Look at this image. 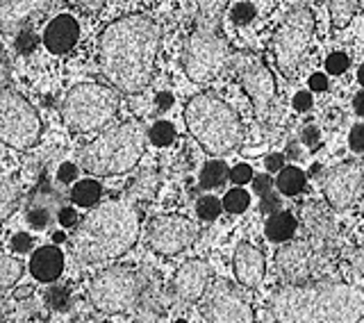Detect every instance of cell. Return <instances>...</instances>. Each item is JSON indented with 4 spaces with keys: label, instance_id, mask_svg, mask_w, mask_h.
Returning <instances> with one entry per match:
<instances>
[{
    "label": "cell",
    "instance_id": "obj_46",
    "mask_svg": "<svg viewBox=\"0 0 364 323\" xmlns=\"http://www.w3.org/2000/svg\"><path fill=\"white\" fill-rule=\"evenodd\" d=\"M264 164H267V171H280L282 164H284V157L278 155V153H273L264 159Z\"/></svg>",
    "mask_w": 364,
    "mask_h": 323
},
{
    "label": "cell",
    "instance_id": "obj_43",
    "mask_svg": "<svg viewBox=\"0 0 364 323\" xmlns=\"http://www.w3.org/2000/svg\"><path fill=\"white\" fill-rule=\"evenodd\" d=\"M255 191L259 196L271 194V178H267V176H255Z\"/></svg>",
    "mask_w": 364,
    "mask_h": 323
},
{
    "label": "cell",
    "instance_id": "obj_17",
    "mask_svg": "<svg viewBox=\"0 0 364 323\" xmlns=\"http://www.w3.org/2000/svg\"><path fill=\"white\" fill-rule=\"evenodd\" d=\"M212 280V269L205 260H189L178 269L173 278V294L182 303H193L205 294Z\"/></svg>",
    "mask_w": 364,
    "mask_h": 323
},
{
    "label": "cell",
    "instance_id": "obj_48",
    "mask_svg": "<svg viewBox=\"0 0 364 323\" xmlns=\"http://www.w3.org/2000/svg\"><path fill=\"white\" fill-rule=\"evenodd\" d=\"M278 198H273V194H267V196H262V210L264 212H271L273 214V210H278Z\"/></svg>",
    "mask_w": 364,
    "mask_h": 323
},
{
    "label": "cell",
    "instance_id": "obj_20",
    "mask_svg": "<svg viewBox=\"0 0 364 323\" xmlns=\"http://www.w3.org/2000/svg\"><path fill=\"white\" fill-rule=\"evenodd\" d=\"M30 271L39 282H53L64 271V253L57 246H43L34 250L30 260Z\"/></svg>",
    "mask_w": 364,
    "mask_h": 323
},
{
    "label": "cell",
    "instance_id": "obj_5",
    "mask_svg": "<svg viewBox=\"0 0 364 323\" xmlns=\"http://www.w3.org/2000/svg\"><path fill=\"white\" fill-rule=\"evenodd\" d=\"M148 130L139 121H125L98 134L80 151V164L91 176H121L132 171L144 155Z\"/></svg>",
    "mask_w": 364,
    "mask_h": 323
},
{
    "label": "cell",
    "instance_id": "obj_39",
    "mask_svg": "<svg viewBox=\"0 0 364 323\" xmlns=\"http://www.w3.org/2000/svg\"><path fill=\"white\" fill-rule=\"evenodd\" d=\"M75 178H77V169H75V164H71V162H64V164L57 169V180H60V182L68 184V182H73Z\"/></svg>",
    "mask_w": 364,
    "mask_h": 323
},
{
    "label": "cell",
    "instance_id": "obj_47",
    "mask_svg": "<svg viewBox=\"0 0 364 323\" xmlns=\"http://www.w3.org/2000/svg\"><path fill=\"white\" fill-rule=\"evenodd\" d=\"M310 87H312L314 91H323V89H328V78H326L323 73H314V75L310 78Z\"/></svg>",
    "mask_w": 364,
    "mask_h": 323
},
{
    "label": "cell",
    "instance_id": "obj_32",
    "mask_svg": "<svg viewBox=\"0 0 364 323\" xmlns=\"http://www.w3.org/2000/svg\"><path fill=\"white\" fill-rule=\"evenodd\" d=\"M221 203L214 196H203V198L196 203V214L203 218V221H214L216 216L221 214Z\"/></svg>",
    "mask_w": 364,
    "mask_h": 323
},
{
    "label": "cell",
    "instance_id": "obj_49",
    "mask_svg": "<svg viewBox=\"0 0 364 323\" xmlns=\"http://www.w3.org/2000/svg\"><path fill=\"white\" fill-rule=\"evenodd\" d=\"M353 267L364 275V248H360L355 255H353Z\"/></svg>",
    "mask_w": 364,
    "mask_h": 323
},
{
    "label": "cell",
    "instance_id": "obj_11",
    "mask_svg": "<svg viewBox=\"0 0 364 323\" xmlns=\"http://www.w3.org/2000/svg\"><path fill=\"white\" fill-rule=\"evenodd\" d=\"M205 323H253V307L244 294L228 280H214L200 296Z\"/></svg>",
    "mask_w": 364,
    "mask_h": 323
},
{
    "label": "cell",
    "instance_id": "obj_29",
    "mask_svg": "<svg viewBox=\"0 0 364 323\" xmlns=\"http://www.w3.org/2000/svg\"><path fill=\"white\" fill-rule=\"evenodd\" d=\"M157 187V178L153 171H144L139 180H134L130 187V201H139V198H151Z\"/></svg>",
    "mask_w": 364,
    "mask_h": 323
},
{
    "label": "cell",
    "instance_id": "obj_19",
    "mask_svg": "<svg viewBox=\"0 0 364 323\" xmlns=\"http://www.w3.org/2000/svg\"><path fill=\"white\" fill-rule=\"evenodd\" d=\"M80 39V26L71 14H57L43 30L46 48L55 55H64L75 48Z\"/></svg>",
    "mask_w": 364,
    "mask_h": 323
},
{
    "label": "cell",
    "instance_id": "obj_21",
    "mask_svg": "<svg viewBox=\"0 0 364 323\" xmlns=\"http://www.w3.org/2000/svg\"><path fill=\"white\" fill-rule=\"evenodd\" d=\"M303 221L307 226L310 233H314L316 237H328L335 233L333 226V216L326 210L321 203H310L303 207Z\"/></svg>",
    "mask_w": 364,
    "mask_h": 323
},
{
    "label": "cell",
    "instance_id": "obj_35",
    "mask_svg": "<svg viewBox=\"0 0 364 323\" xmlns=\"http://www.w3.org/2000/svg\"><path fill=\"white\" fill-rule=\"evenodd\" d=\"M348 64H350V60L344 55V53H333L326 60V68L330 73H335V75H339V73H344L346 68H348Z\"/></svg>",
    "mask_w": 364,
    "mask_h": 323
},
{
    "label": "cell",
    "instance_id": "obj_41",
    "mask_svg": "<svg viewBox=\"0 0 364 323\" xmlns=\"http://www.w3.org/2000/svg\"><path fill=\"white\" fill-rule=\"evenodd\" d=\"M57 218H60V223L64 228H71V226L77 223V212L73 210V207H62L60 214H57Z\"/></svg>",
    "mask_w": 364,
    "mask_h": 323
},
{
    "label": "cell",
    "instance_id": "obj_27",
    "mask_svg": "<svg viewBox=\"0 0 364 323\" xmlns=\"http://www.w3.org/2000/svg\"><path fill=\"white\" fill-rule=\"evenodd\" d=\"M23 275V262L11 255H0V290H9Z\"/></svg>",
    "mask_w": 364,
    "mask_h": 323
},
{
    "label": "cell",
    "instance_id": "obj_4",
    "mask_svg": "<svg viewBox=\"0 0 364 323\" xmlns=\"http://www.w3.org/2000/svg\"><path fill=\"white\" fill-rule=\"evenodd\" d=\"M191 7L193 28L182 51V66L193 83H210L230 62V46L221 34L228 0H185Z\"/></svg>",
    "mask_w": 364,
    "mask_h": 323
},
{
    "label": "cell",
    "instance_id": "obj_28",
    "mask_svg": "<svg viewBox=\"0 0 364 323\" xmlns=\"http://www.w3.org/2000/svg\"><path fill=\"white\" fill-rule=\"evenodd\" d=\"M358 3L360 0H330V16H333V23L337 28L346 26L353 18V14L358 11Z\"/></svg>",
    "mask_w": 364,
    "mask_h": 323
},
{
    "label": "cell",
    "instance_id": "obj_7",
    "mask_svg": "<svg viewBox=\"0 0 364 323\" xmlns=\"http://www.w3.org/2000/svg\"><path fill=\"white\" fill-rule=\"evenodd\" d=\"M119 112V94L114 87L98 83L75 85L62 100V119L73 132H94L107 125Z\"/></svg>",
    "mask_w": 364,
    "mask_h": 323
},
{
    "label": "cell",
    "instance_id": "obj_8",
    "mask_svg": "<svg viewBox=\"0 0 364 323\" xmlns=\"http://www.w3.org/2000/svg\"><path fill=\"white\" fill-rule=\"evenodd\" d=\"M141 294V278L132 267H109L94 275L89 285V301L102 314H119L130 309Z\"/></svg>",
    "mask_w": 364,
    "mask_h": 323
},
{
    "label": "cell",
    "instance_id": "obj_44",
    "mask_svg": "<svg viewBox=\"0 0 364 323\" xmlns=\"http://www.w3.org/2000/svg\"><path fill=\"white\" fill-rule=\"evenodd\" d=\"M102 5H105V0H80V9H85L87 14H96Z\"/></svg>",
    "mask_w": 364,
    "mask_h": 323
},
{
    "label": "cell",
    "instance_id": "obj_37",
    "mask_svg": "<svg viewBox=\"0 0 364 323\" xmlns=\"http://www.w3.org/2000/svg\"><path fill=\"white\" fill-rule=\"evenodd\" d=\"M228 178H230L235 184H246L253 180V169L248 164H237L230 173H228Z\"/></svg>",
    "mask_w": 364,
    "mask_h": 323
},
{
    "label": "cell",
    "instance_id": "obj_13",
    "mask_svg": "<svg viewBox=\"0 0 364 323\" xmlns=\"http://www.w3.org/2000/svg\"><path fill=\"white\" fill-rule=\"evenodd\" d=\"M198 237V228L187 216L159 214L146 226V241L159 255H178Z\"/></svg>",
    "mask_w": 364,
    "mask_h": 323
},
{
    "label": "cell",
    "instance_id": "obj_52",
    "mask_svg": "<svg viewBox=\"0 0 364 323\" xmlns=\"http://www.w3.org/2000/svg\"><path fill=\"white\" fill-rule=\"evenodd\" d=\"M7 78V60H5V53L0 48V83Z\"/></svg>",
    "mask_w": 364,
    "mask_h": 323
},
{
    "label": "cell",
    "instance_id": "obj_9",
    "mask_svg": "<svg viewBox=\"0 0 364 323\" xmlns=\"http://www.w3.org/2000/svg\"><path fill=\"white\" fill-rule=\"evenodd\" d=\"M41 137V119L37 110L23 98L18 91L3 87L0 89V142L28 151Z\"/></svg>",
    "mask_w": 364,
    "mask_h": 323
},
{
    "label": "cell",
    "instance_id": "obj_31",
    "mask_svg": "<svg viewBox=\"0 0 364 323\" xmlns=\"http://www.w3.org/2000/svg\"><path fill=\"white\" fill-rule=\"evenodd\" d=\"M173 137H176V130L168 121H157L153 128L148 130V139H151L155 146H168L173 142Z\"/></svg>",
    "mask_w": 364,
    "mask_h": 323
},
{
    "label": "cell",
    "instance_id": "obj_33",
    "mask_svg": "<svg viewBox=\"0 0 364 323\" xmlns=\"http://www.w3.org/2000/svg\"><path fill=\"white\" fill-rule=\"evenodd\" d=\"M37 43H39V37H37V32H32V28H26L16 34V51L21 53H32L37 48Z\"/></svg>",
    "mask_w": 364,
    "mask_h": 323
},
{
    "label": "cell",
    "instance_id": "obj_53",
    "mask_svg": "<svg viewBox=\"0 0 364 323\" xmlns=\"http://www.w3.org/2000/svg\"><path fill=\"white\" fill-rule=\"evenodd\" d=\"M358 80H360V83L364 85V64L360 66V71H358Z\"/></svg>",
    "mask_w": 364,
    "mask_h": 323
},
{
    "label": "cell",
    "instance_id": "obj_36",
    "mask_svg": "<svg viewBox=\"0 0 364 323\" xmlns=\"http://www.w3.org/2000/svg\"><path fill=\"white\" fill-rule=\"evenodd\" d=\"M28 221L34 228H46L53 221V214L46 210H39V207H28Z\"/></svg>",
    "mask_w": 364,
    "mask_h": 323
},
{
    "label": "cell",
    "instance_id": "obj_6",
    "mask_svg": "<svg viewBox=\"0 0 364 323\" xmlns=\"http://www.w3.org/2000/svg\"><path fill=\"white\" fill-rule=\"evenodd\" d=\"M185 123L193 139L210 155L232 153L244 139L237 112L214 94L193 96L185 107Z\"/></svg>",
    "mask_w": 364,
    "mask_h": 323
},
{
    "label": "cell",
    "instance_id": "obj_15",
    "mask_svg": "<svg viewBox=\"0 0 364 323\" xmlns=\"http://www.w3.org/2000/svg\"><path fill=\"white\" fill-rule=\"evenodd\" d=\"M364 184V171L355 162H344V164H337L326 173L323 180V194L326 201L337 207V210H344L353 201L358 198V194Z\"/></svg>",
    "mask_w": 364,
    "mask_h": 323
},
{
    "label": "cell",
    "instance_id": "obj_45",
    "mask_svg": "<svg viewBox=\"0 0 364 323\" xmlns=\"http://www.w3.org/2000/svg\"><path fill=\"white\" fill-rule=\"evenodd\" d=\"M303 142H305V146L316 148L318 146V130L316 128H305L303 130Z\"/></svg>",
    "mask_w": 364,
    "mask_h": 323
},
{
    "label": "cell",
    "instance_id": "obj_10",
    "mask_svg": "<svg viewBox=\"0 0 364 323\" xmlns=\"http://www.w3.org/2000/svg\"><path fill=\"white\" fill-rule=\"evenodd\" d=\"M312 32H314L312 11L299 7L282 21L278 32L273 34L271 48H273V55H276V64L284 75L296 73L307 46H310Z\"/></svg>",
    "mask_w": 364,
    "mask_h": 323
},
{
    "label": "cell",
    "instance_id": "obj_24",
    "mask_svg": "<svg viewBox=\"0 0 364 323\" xmlns=\"http://www.w3.org/2000/svg\"><path fill=\"white\" fill-rule=\"evenodd\" d=\"M100 194H102V189L96 180H80V182H75V187L71 191V198L80 207H91L100 201Z\"/></svg>",
    "mask_w": 364,
    "mask_h": 323
},
{
    "label": "cell",
    "instance_id": "obj_34",
    "mask_svg": "<svg viewBox=\"0 0 364 323\" xmlns=\"http://www.w3.org/2000/svg\"><path fill=\"white\" fill-rule=\"evenodd\" d=\"M255 18V7L248 5V3H239L232 7V21L237 23V26H246V23H250Z\"/></svg>",
    "mask_w": 364,
    "mask_h": 323
},
{
    "label": "cell",
    "instance_id": "obj_40",
    "mask_svg": "<svg viewBox=\"0 0 364 323\" xmlns=\"http://www.w3.org/2000/svg\"><path fill=\"white\" fill-rule=\"evenodd\" d=\"M11 248L18 250V253H28L32 248V237L26 233H18L14 239H11Z\"/></svg>",
    "mask_w": 364,
    "mask_h": 323
},
{
    "label": "cell",
    "instance_id": "obj_25",
    "mask_svg": "<svg viewBox=\"0 0 364 323\" xmlns=\"http://www.w3.org/2000/svg\"><path fill=\"white\" fill-rule=\"evenodd\" d=\"M276 184L284 196H296L305 187V173L296 166H284V169H280V176H278Z\"/></svg>",
    "mask_w": 364,
    "mask_h": 323
},
{
    "label": "cell",
    "instance_id": "obj_42",
    "mask_svg": "<svg viewBox=\"0 0 364 323\" xmlns=\"http://www.w3.org/2000/svg\"><path fill=\"white\" fill-rule=\"evenodd\" d=\"M291 105L299 110V112H305V110H310L312 107V96H310V91H299V94L294 96V102Z\"/></svg>",
    "mask_w": 364,
    "mask_h": 323
},
{
    "label": "cell",
    "instance_id": "obj_23",
    "mask_svg": "<svg viewBox=\"0 0 364 323\" xmlns=\"http://www.w3.org/2000/svg\"><path fill=\"white\" fill-rule=\"evenodd\" d=\"M21 201V187L16 180H3L0 182V223L16 210V205Z\"/></svg>",
    "mask_w": 364,
    "mask_h": 323
},
{
    "label": "cell",
    "instance_id": "obj_50",
    "mask_svg": "<svg viewBox=\"0 0 364 323\" xmlns=\"http://www.w3.org/2000/svg\"><path fill=\"white\" fill-rule=\"evenodd\" d=\"M155 102H157V107H159V110H168V107H171V102H173V98H171V94H159V96L155 98Z\"/></svg>",
    "mask_w": 364,
    "mask_h": 323
},
{
    "label": "cell",
    "instance_id": "obj_3",
    "mask_svg": "<svg viewBox=\"0 0 364 323\" xmlns=\"http://www.w3.org/2000/svg\"><path fill=\"white\" fill-rule=\"evenodd\" d=\"M139 239V210L134 201H107L85 216L73 235V255L80 264L107 262L128 253Z\"/></svg>",
    "mask_w": 364,
    "mask_h": 323
},
{
    "label": "cell",
    "instance_id": "obj_14",
    "mask_svg": "<svg viewBox=\"0 0 364 323\" xmlns=\"http://www.w3.org/2000/svg\"><path fill=\"white\" fill-rule=\"evenodd\" d=\"M276 264L287 285L316 282L326 273V264L318 255V250H314L305 241H294V244L282 246L276 255Z\"/></svg>",
    "mask_w": 364,
    "mask_h": 323
},
{
    "label": "cell",
    "instance_id": "obj_54",
    "mask_svg": "<svg viewBox=\"0 0 364 323\" xmlns=\"http://www.w3.org/2000/svg\"><path fill=\"white\" fill-rule=\"evenodd\" d=\"M64 239H66V235H62V233H57V235H55V241H57V244H62Z\"/></svg>",
    "mask_w": 364,
    "mask_h": 323
},
{
    "label": "cell",
    "instance_id": "obj_1",
    "mask_svg": "<svg viewBox=\"0 0 364 323\" xmlns=\"http://www.w3.org/2000/svg\"><path fill=\"white\" fill-rule=\"evenodd\" d=\"M159 28L153 18L130 14L112 21L98 39V64L121 94H139L155 73Z\"/></svg>",
    "mask_w": 364,
    "mask_h": 323
},
{
    "label": "cell",
    "instance_id": "obj_2",
    "mask_svg": "<svg viewBox=\"0 0 364 323\" xmlns=\"http://www.w3.org/2000/svg\"><path fill=\"white\" fill-rule=\"evenodd\" d=\"M278 323H358L364 319V292L341 282L287 285L271 298Z\"/></svg>",
    "mask_w": 364,
    "mask_h": 323
},
{
    "label": "cell",
    "instance_id": "obj_18",
    "mask_svg": "<svg viewBox=\"0 0 364 323\" xmlns=\"http://www.w3.org/2000/svg\"><path fill=\"white\" fill-rule=\"evenodd\" d=\"M232 267H235V275L242 287H248V290H253L262 282L264 278V255H262V250L253 244H248V241H242V244L237 246L235 250V258H232Z\"/></svg>",
    "mask_w": 364,
    "mask_h": 323
},
{
    "label": "cell",
    "instance_id": "obj_26",
    "mask_svg": "<svg viewBox=\"0 0 364 323\" xmlns=\"http://www.w3.org/2000/svg\"><path fill=\"white\" fill-rule=\"evenodd\" d=\"M225 180H228V166H225V162L212 159L200 171V187L203 189H216V187H221Z\"/></svg>",
    "mask_w": 364,
    "mask_h": 323
},
{
    "label": "cell",
    "instance_id": "obj_30",
    "mask_svg": "<svg viewBox=\"0 0 364 323\" xmlns=\"http://www.w3.org/2000/svg\"><path fill=\"white\" fill-rule=\"evenodd\" d=\"M223 207L230 214H242L246 207L250 205V196H248V191H244V189H230L225 194V198H223V203H221Z\"/></svg>",
    "mask_w": 364,
    "mask_h": 323
},
{
    "label": "cell",
    "instance_id": "obj_55",
    "mask_svg": "<svg viewBox=\"0 0 364 323\" xmlns=\"http://www.w3.org/2000/svg\"><path fill=\"white\" fill-rule=\"evenodd\" d=\"M178 323H187V321H178Z\"/></svg>",
    "mask_w": 364,
    "mask_h": 323
},
{
    "label": "cell",
    "instance_id": "obj_12",
    "mask_svg": "<svg viewBox=\"0 0 364 323\" xmlns=\"http://www.w3.org/2000/svg\"><path fill=\"white\" fill-rule=\"evenodd\" d=\"M228 64H235L242 87L253 100L257 119L267 123L273 112V96H276V83H273L271 71L253 55H230Z\"/></svg>",
    "mask_w": 364,
    "mask_h": 323
},
{
    "label": "cell",
    "instance_id": "obj_16",
    "mask_svg": "<svg viewBox=\"0 0 364 323\" xmlns=\"http://www.w3.org/2000/svg\"><path fill=\"white\" fill-rule=\"evenodd\" d=\"M57 0H0V32L18 34L28 23L50 11Z\"/></svg>",
    "mask_w": 364,
    "mask_h": 323
},
{
    "label": "cell",
    "instance_id": "obj_22",
    "mask_svg": "<svg viewBox=\"0 0 364 323\" xmlns=\"http://www.w3.org/2000/svg\"><path fill=\"white\" fill-rule=\"evenodd\" d=\"M296 228H299V221L294 218V214L276 212V214H271L267 221V237L271 241H287L294 237Z\"/></svg>",
    "mask_w": 364,
    "mask_h": 323
},
{
    "label": "cell",
    "instance_id": "obj_38",
    "mask_svg": "<svg viewBox=\"0 0 364 323\" xmlns=\"http://www.w3.org/2000/svg\"><path fill=\"white\" fill-rule=\"evenodd\" d=\"M348 144L355 153H364V125H355V128L350 130Z\"/></svg>",
    "mask_w": 364,
    "mask_h": 323
},
{
    "label": "cell",
    "instance_id": "obj_51",
    "mask_svg": "<svg viewBox=\"0 0 364 323\" xmlns=\"http://www.w3.org/2000/svg\"><path fill=\"white\" fill-rule=\"evenodd\" d=\"M353 105H355V112L364 117V91H360V94L355 96V100H353Z\"/></svg>",
    "mask_w": 364,
    "mask_h": 323
}]
</instances>
